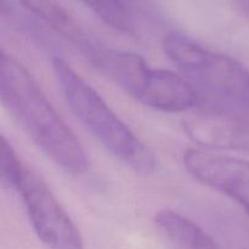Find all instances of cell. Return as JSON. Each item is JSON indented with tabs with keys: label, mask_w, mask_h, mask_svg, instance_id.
I'll list each match as a JSON object with an SVG mask.
<instances>
[{
	"label": "cell",
	"mask_w": 249,
	"mask_h": 249,
	"mask_svg": "<svg viewBox=\"0 0 249 249\" xmlns=\"http://www.w3.org/2000/svg\"><path fill=\"white\" fill-rule=\"evenodd\" d=\"M0 105L36 146L65 172L83 175L89 160L82 143L28 71L0 49Z\"/></svg>",
	"instance_id": "cell-1"
},
{
	"label": "cell",
	"mask_w": 249,
	"mask_h": 249,
	"mask_svg": "<svg viewBox=\"0 0 249 249\" xmlns=\"http://www.w3.org/2000/svg\"><path fill=\"white\" fill-rule=\"evenodd\" d=\"M163 50L199 97L197 106L232 118L249 128V70L235 58L170 32Z\"/></svg>",
	"instance_id": "cell-2"
},
{
	"label": "cell",
	"mask_w": 249,
	"mask_h": 249,
	"mask_svg": "<svg viewBox=\"0 0 249 249\" xmlns=\"http://www.w3.org/2000/svg\"><path fill=\"white\" fill-rule=\"evenodd\" d=\"M66 101L78 121L121 162L146 174L155 169L152 151L112 111L99 92L72 70L65 60L53 62Z\"/></svg>",
	"instance_id": "cell-3"
},
{
	"label": "cell",
	"mask_w": 249,
	"mask_h": 249,
	"mask_svg": "<svg viewBox=\"0 0 249 249\" xmlns=\"http://www.w3.org/2000/svg\"><path fill=\"white\" fill-rule=\"evenodd\" d=\"M90 61L126 94L151 108L185 112L199 102L197 91L182 75L150 67L138 53L99 48Z\"/></svg>",
	"instance_id": "cell-4"
},
{
	"label": "cell",
	"mask_w": 249,
	"mask_h": 249,
	"mask_svg": "<svg viewBox=\"0 0 249 249\" xmlns=\"http://www.w3.org/2000/svg\"><path fill=\"white\" fill-rule=\"evenodd\" d=\"M17 191L39 240L49 249H84L82 236L39 175L26 168Z\"/></svg>",
	"instance_id": "cell-5"
},
{
	"label": "cell",
	"mask_w": 249,
	"mask_h": 249,
	"mask_svg": "<svg viewBox=\"0 0 249 249\" xmlns=\"http://www.w3.org/2000/svg\"><path fill=\"white\" fill-rule=\"evenodd\" d=\"M182 160L197 181L230 197L249 215V160L195 148Z\"/></svg>",
	"instance_id": "cell-6"
},
{
	"label": "cell",
	"mask_w": 249,
	"mask_h": 249,
	"mask_svg": "<svg viewBox=\"0 0 249 249\" xmlns=\"http://www.w3.org/2000/svg\"><path fill=\"white\" fill-rule=\"evenodd\" d=\"M198 107L184 119V129L196 142L209 147H235L249 140V128L232 118Z\"/></svg>",
	"instance_id": "cell-7"
},
{
	"label": "cell",
	"mask_w": 249,
	"mask_h": 249,
	"mask_svg": "<svg viewBox=\"0 0 249 249\" xmlns=\"http://www.w3.org/2000/svg\"><path fill=\"white\" fill-rule=\"evenodd\" d=\"M155 221L173 249H220L201 226L179 212L163 209Z\"/></svg>",
	"instance_id": "cell-8"
},
{
	"label": "cell",
	"mask_w": 249,
	"mask_h": 249,
	"mask_svg": "<svg viewBox=\"0 0 249 249\" xmlns=\"http://www.w3.org/2000/svg\"><path fill=\"white\" fill-rule=\"evenodd\" d=\"M28 11L36 15L39 19L55 29L57 33L77 45L89 60L94 56L99 46L91 43L89 36L77 24L62 6L53 0H18Z\"/></svg>",
	"instance_id": "cell-9"
},
{
	"label": "cell",
	"mask_w": 249,
	"mask_h": 249,
	"mask_svg": "<svg viewBox=\"0 0 249 249\" xmlns=\"http://www.w3.org/2000/svg\"><path fill=\"white\" fill-rule=\"evenodd\" d=\"M112 28L121 32L131 29V18L125 0H79Z\"/></svg>",
	"instance_id": "cell-10"
},
{
	"label": "cell",
	"mask_w": 249,
	"mask_h": 249,
	"mask_svg": "<svg viewBox=\"0 0 249 249\" xmlns=\"http://www.w3.org/2000/svg\"><path fill=\"white\" fill-rule=\"evenodd\" d=\"M24 169L12 146L0 134V184L17 191Z\"/></svg>",
	"instance_id": "cell-11"
},
{
	"label": "cell",
	"mask_w": 249,
	"mask_h": 249,
	"mask_svg": "<svg viewBox=\"0 0 249 249\" xmlns=\"http://www.w3.org/2000/svg\"><path fill=\"white\" fill-rule=\"evenodd\" d=\"M232 4L238 14L249 19V0H232Z\"/></svg>",
	"instance_id": "cell-12"
},
{
	"label": "cell",
	"mask_w": 249,
	"mask_h": 249,
	"mask_svg": "<svg viewBox=\"0 0 249 249\" xmlns=\"http://www.w3.org/2000/svg\"><path fill=\"white\" fill-rule=\"evenodd\" d=\"M14 12V5L10 0H0V17L9 16Z\"/></svg>",
	"instance_id": "cell-13"
}]
</instances>
